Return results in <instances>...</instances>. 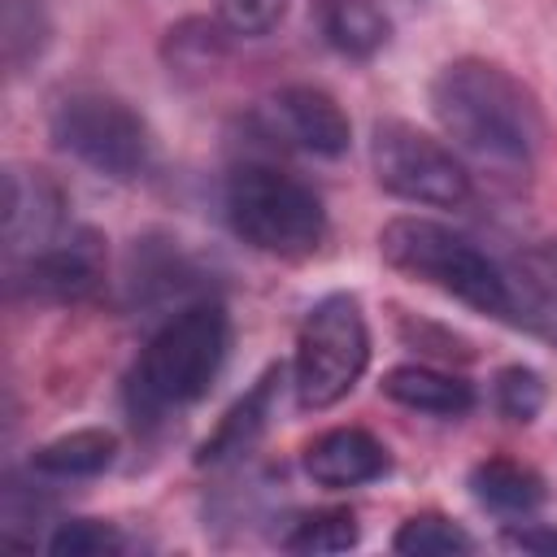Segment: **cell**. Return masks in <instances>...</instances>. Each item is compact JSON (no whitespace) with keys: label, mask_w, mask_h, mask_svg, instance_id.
Returning <instances> with one entry per match:
<instances>
[{"label":"cell","mask_w":557,"mask_h":557,"mask_svg":"<svg viewBox=\"0 0 557 557\" xmlns=\"http://www.w3.org/2000/svg\"><path fill=\"white\" fill-rule=\"evenodd\" d=\"M213 17L235 39H261L287 17V0H213Z\"/></svg>","instance_id":"22"},{"label":"cell","mask_w":557,"mask_h":557,"mask_svg":"<svg viewBox=\"0 0 557 557\" xmlns=\"http://www.w3.org/2000/svg\"><path fill=\"white\" fill-rule=\"evenodd\" d=\"M226 344H231V318L218 300H196L170 313L126 374L131 418L157 422L161 413L200 400L226 361Z\"/></svg>","instance_id":"2"},{"label":"cell","mask_w":557,"mask_h":557,"mask_svg":"<svg viewBox=\"0 0 557 557\" xmlns=\"http://www.w3.org/2000/svg\"><path fill=\"white\" fill-rule=\"evenodd\" d=\"M396 326H400V339H405L409 348H418V352H431V357H444V361H470V357H474L470 339H461L457 331H444V326H435V322H422V318L400 313Z\"/></svg>","instance_id":"23"},{"label":"cell","mask_w":557,"mask_h":557,"mask_svg":"<svg viewBox=\"0 0 557 557\" xmlns=\"http://www.w3.org/2000/svg\"><path fill=\"white\" fill-rule=\"evenodd\" d=\"M379 252L392 270H400V274L487 313V318L518 322L509 270H500L479 244H470L453 226L431 222V218H409V213L392 218L379 231Z\"/></svg>","instance_id":"3"},{"label":"cell","mask_w":557,"mask_h":557,"mask_svg":"<svg viewBox=\"0 0 557 557\" xmlns=\"http://www.w3.org/2000/svg\"><path fill=\"white\" fill-rule=\"evenodd\" d=\"M392 548L405 557H444V553H470L474 540L466 535V527H457L444 513H413L396 527Z\"/></svg>","instance_id":"19"},{"label":"cell","mask_w":557,"mask_h":557,"mask_svg":"<svg viewBox=\"0 0 557 557\" xmlns=\"http://www.w3.org/2000/svg\"><path fill=\"white\" fill-rule=\"evenodd\" d=\"M318 22L326 44L352 61H370L392 39V22L374 0H318Z\"/></svg>","instance_id":"16"},{"label":"cell","mask_w":557,"mask_h":557,"mask_svg":"<svg viewBox=\"0 0 557 557\" xmlns=\"http://www.w3.org/2000/svg\"><path fill=\"white\" fill-rule=\"evenodd\" d=\"M48 135L61 152L117 183L139 178L152 161L148 122L109 91H65L48 113Z\"/></svg>","instance_id":"6"},{"label":"cell","mask_w":557,"mask_h":557,"mask_svg":"<svg viewBox=\"0 0 557 557\" xmlns=\"http://www.w3.org/2000/svg\"><path fill=\"white\" fill-rule=\"evenodd\" d=\"M48 548L57 557H104L122 548V531L100 518H70L48 535Z\"/></svg>","instance_id":"21"},{"label":"cell","mask_w":557,"mask_h":557,"mask_svg":"<svg viewBox=\"0 0 557 557\" xmlns=\"http://www.w3.org/2000/svg\"><path fill=\"white\" fill-rule=\"evenodd\" d=\"M270 109H274L278 131H283L296 148H305V152H313V157H344L348 144H352V122H348V113L339 109V100H335L331 91H322V87H313V83H292V87L274 91Z\"/></svg>","instance_id":"10"},{"label":"cell","mask_w":557,"mask_h":557,"mask_svg":"<svg viewBox=\"0 0 557 557\" xmlns=\"http://www.w3.org/2000/svg\"><path fill=\"white\" fill-rule=\"evenodd\" d=\"M104 278V257H100V239L96 235H74V239H57V248L30 252L22 261V270L13 274V292L44 300V305H78L87 300Z\"/></svg>","instance_id":"8"},{"label":"cell","mask_w":557,"mask_h":557,"mask_svg":"<svg viewBox=\"0 0 557 557\" xmlns=\"http://www.w3.org/2000/svg\"><path fill=\"white\" fill-rule=\"evenodd\" d=\"M65 226V191L48 170L9 165L4 174V244L9 252H44Z\"/></svg>","instance_id":"9"},{"label":"cell","mask_w":557,"mask_h":557,"mask_svg":"<svg viewBox=\"0 0 557 557\" xmlns=\"http://www.w3.org/2000/svg\"><path fill=\"white\" fill-rule=\"evenodd\" d=\"M305 474L318 487H361L387 474V448L361 431V426H331L322 435H313L300 453Z\"/></svg>","instance_id":"11"},{"label":"cell","mask_w":557,"mask_h":557,"mask_svg":"<svg viewBox=\"0 0 557 557\" xmlns=\"http://www.w3.org/2000/svg\"><path fill=\"white\" fill-rule=\"evenodd\" d=\"M370 170L387 196L409 200V205L461 209L470 200V170L461 165V157L405 117H379L374 122Z\"/></svg>","instance_id":"7"},{"label":"cell","mask_w":557,"mask_h":557,"mask_svg":"<svg viewBox=\"0 0 557 557\" xmlns=\"http://www.w3.org/2000/svg\"><path fill=\"white\" fill-rule=\"evenodd\" d=\"M235 35L213 17H183V22H174L170 30H165V39H161V57H165V65L170 70H178V74H200V70H213L222 57H226V44H231Z\"/></svg>","instance_id":"17"},{"label":"cell","mask_w":557,"mask_h":557,"mask_svg":"<svg viewBox=\"0 0 557 557\" xmlns=\"http://www.w3.org/2000/svg\"><path fill=\"white\" fill-rule=\"evenodd\" d=\"M426 100L444 135L466 157L492 170H531L544 139V117L531 87H522L505 65L457 57L435 70Z\"/></svg>","instance_id":"1"},{"label":"cell","mask_w":557,"mask_h":557,"mask_svg":"<svg viewBox=\"0 0 557 557\" xmlns=\"http://www.w3.org/2000/svg\"><path fill=\"white\" fill-rule=\"evenodd\" d=\"M370 366V331L357 296L331 292L322 296L296 335V357H292V387L300 409H331L339 405L357 379Z\"/></svg>","instance_id":"5"},{"label":"cell","mask_w":557,"mask_h":557,"mask_svg":"<svg viewBox=\"0 0 557 557\" xmlns=\"http://www.w3.org/2000/svg\"><path fill=\"white\" fill-rule=\"evenodd\" d=\"M113 461H117V435L109 426H78L30 453V470L44 479H96Z\"/></svg>","instance_id":"15"},{"label":"cell","mask_w":557,"mask_h":557,"mask_svg":"<svg viewBox=\"0 0 557 557\" xmlns=\"http://www.w3.org/2000/svg\"><path fill=\"white\" fill-rule=\"evenodd\" d=\"M278 383H283V366H270L252 379V387L218 418V426L200 440L196 448V466H231L239 461L257 440L261 431L270 426L274 418V400H278Z\"/></svg>","instance_id":"12"},{"label":"cell","mask_w":557,"mask_h":557,"mask_svg":"<svg viewBox=\"0 0 557 557\" xmlns=\"http://www.w3.org/2000/svg\"><path fill=\"white\" fill-rule=\"evenodd\" d=\"M222 209L231 231L265 257H309L326 235L322 196L309 183L261 161H244L231 170Z\"/></svg>","instance_id":"4"},{"label":"cell","mask_w":557,"mask_h":557,"mask_svg":"<svg viewBox=\"0 0 557 557\" xmlns=\"http://www.w3.org/2000/svg\"><path fill=\"white\" fill-rule=\"evenodd\" d=\"M505 544L522 548V553H557V531L553 527H509Z\"/></svg>","instance_id":"24"},{"label":"cell","mask_w":557,"mask_h":557,"mask_svg":"<svg viewBox=\"0 0 557 557\" xmlns=\"http://www.w3.org/2000/svg\"><path fill=\"white\" fill-rule=\"evenodd\" d=\"M379 387H383L387 400H396L413 413H431V418H461V413L474 409V387L461 374L426 366V361L392 366Z\"/></svg>","instance_id":"13"},{"label":"cell","mask_w":557,"mask_h":557,"mask_svg":"<svg viewBox=\"0 0 557 557\" xmlns=\"http://www.w3.org/2000/svg\"><path fill=\"white\" fill-rule=\"evenodd\" d=\"M492 400H496L500 418H509V422H531V418L544 409L548 387H544V379H540L531 366H505V370H496Z\"/></svg>","instance_id":"20"},{"label":"cell","mask_w":557,"mask_h":557,"mask_svg":"<svg viewBox=\"0 0 557 557\" xmlns=\"http://www.w3.org/2000/svg\"><path fill=\"white\" fill-rule=\"evenodd\" d=\"M357 540H361V527L352 509H318V513H305L283 535V548L287 553H348Z\"/></svg>","instance_id":"18"},{"label":"cell","mask_w":557,"mask_h":557,"mask_svg":"<svg viewBox=\"0 0 557 557\" xmlns=\"http://www.w3.org/2000/svg\"><path fill=\"white\" fill-rule=\"evenodd\" d=\"M470 496L492 509V513H505V518H527L544 505L548 487L540 479V470H531L527 461H513V457H487L470 470L466 479Z\"/></svg>","instance_id":"14"}]
</instances>
